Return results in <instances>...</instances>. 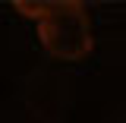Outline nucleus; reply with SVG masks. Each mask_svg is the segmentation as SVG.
<instances>
[{
  "mask_svg": "<svg viewBox=\"0 0 126 123\" xmlns=\"http://www.w3.org/2000/svg\"><path fill=\"white\" fill-rule=\"evenodd\" d=\"M38 38L54 60L76 63L92 51V22L79 0H57L38 19Z\"/></svg>",
  "mask_w": 126,
  "mask_h": 123,
  "instance_id": "nucleus-1",
  "label": "nucleus"
}]
</instances>
